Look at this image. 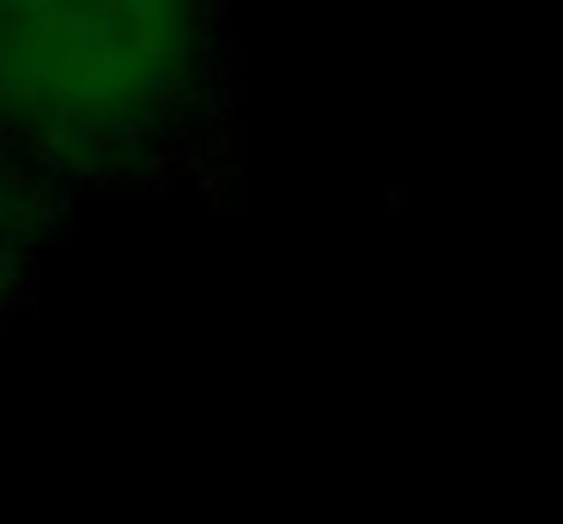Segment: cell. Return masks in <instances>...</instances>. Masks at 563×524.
<instances>
[{
    "label": "cell",
    "instance_id": "cell-2",
    "mask_svg": "<svg viewBox=\"0 0 563 524\" xmlns=\"http://www.w3.org/2000/svg\"><path fill=\"white\" fill-rule=\"evenodd\" d=\"M55 213H60V191L0 143V317L16 312L33 252H38Z\"/></svg>",
    "mask_w": 563,
    "mask_h": 524
},
{
    "label": "cell",
    "instance_id": "cell-1",
    "mask_svg": "<svg viewBox=\"0 0 563 524\" xmlns=\"http://www.w3.org/2000/svg\"><path fill=\"white\" fill-rule=\"evenodd\" d=\"M224 0H22L0 27V143L55 191L143 180L202 132Z\"/></svg>",
    "mask_w": 563,
    "mask_h": 524
}]
</instances>
